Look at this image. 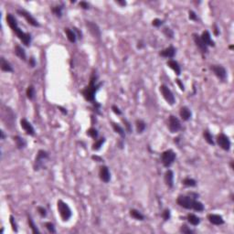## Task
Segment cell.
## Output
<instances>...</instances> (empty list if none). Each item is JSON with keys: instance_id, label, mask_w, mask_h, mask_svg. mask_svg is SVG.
Returning <instances> with one entry per match:
<instances>
[{"instance_id": "8fae6325", "label": "cell", "mask_w": 234, "mask_h": 234, "mask_svg": "<svg viewBox=\"0 0 234 234\" xmlns=\"http://www.w3.org/2000/svg\"><path fill=\"white\" fill-rule=\"evenodd\" d=\"M210 70L213 71V73L221 81H225L227 79V71L226 69L221 65H211Z\"/></svg>"}, {"instance_id": "ffe728a7", "label": "cell", "mask_w": 234, "mask_h": 234, "mask_svg": "<svg viewBox=\"0 0 234 234\" xmlns=\"http://www.w3.org/2000/svg\"><path fill=\"white\" fill-rule=\"evenodd\" d=\"M179 115H180V117L182 118L183 121H188V120H190V118H191L192 113H191V111L189 110L188 107L183 106V107H181L180 110H179Z\"/></svg>"}, {"instance_id": "5b68a950", "label": "cell", "mask_w": 234, "mask_h": 234, "mask_svg": "<svg viewBox=\"0 0 234 234\" xmlns=\"http://www.w3.org/2000/svg\"><path fill=\"white\" fill-rule=\"evenodd\" d=\"M176 157H177L176 153L172 149H168V150H166L162 153L161 162H162V164L165 167L168 168L174 164V162L176 160Z\"/></svg>"}, {"instance_id": "44dd1931", "label": "cell", "mask_w": 234, "mask_h": 234, "mask_svg": "<svg viewBox=\"0 0 234 234\" xmlns=\"http://www.w3.org/2000/svg\"><path fill=\"white\" fill-rule=\"evenodd\" d=\"M0 67H1V70L3 71L6 72H14V70L11 66V64L5 59V58H1L0 59Z\"/></svg>"}, {"instance_id": "e575fe53", "label": "cell", "mask_w": 234, "mask_h": 234, "mask_svg": "<svg viewBox=\"0 0 234 234\" xmlns=\"http://www.w3.org/2000/svg\"><path fill=\"white\" fill-rule=\"evenodd\" d=\"M104 142H105V138H104V137H102V138H100V139L96 140V141H95V143L92 145V150H95V151L100 150V149H101V147L102 146V145H103V143H104Z\"/></svg>"}, {"instance_id": "1f68e13d", "label": "cell", "mask_w": 234, "mask_h": 234, "mask_svg": "<svg viewBox=\"0 0 234 234\" xmlns=\"http://www.w3.org/2000/svg\"><path fill=\"white\" fill-rule=\"evenodd\" d=\"M183 185L186 186V187H189V188H194L197 186V181L193 178H190V177H186L183 179L182 181Z\"/></svg>"}, {"instance_id": "603a6c76", "label": "cell", "mask_w": 234, "mask_h": 234, "mask_svg": "<svg viewBox=\"0 0 234 234\" xmlns=\"http://www.w3.org/2000/svg\"><path fill=\"white\" fill-rule=\"evenodd\" d=\"M15 54H16L20 60L26 61V60H27V54H26L25 50H24L21 46H19V45H17V46H16V48H15Z\"/></svg>"}, {"instance_id": "7a4b0ae2", "label": "cell", "mask_w": 234, "mask_h": 234, "mask_svg": "<svg viewBox=\"0 0 234 234\" xmlns=\"http://www.w3.org/2000/svg\"><path fill=\"white\" fill-rule=\"evenodd\" d=\"M97 79H98L97 74L93 72L91 77V80H90V84L81 91V93H82L83 97L85 98V100H87L92 103L95 102V94L99 91L100 87L102 84V82L97 83Z\"/></svg>"}, {"instance_id": "d6a6232c", "label": "cell", "mask_w": 234, "mask_h": 234, "mask_svg": "<svg viewBox=\"0 0 234 234\" xmlns=\"http://www.w3.org/2000/svg\"><path fill=\"white\" fill-rule=\"evenodd\" d=\"M27 97L29 99V100H34L35 98V95H36V91H35V87L33 85H29L27 89Z\"/></svg>"}, {"instance_id": "f907efd6", "label": "cell", "mask_w": 234, "mask_h": 234, "mask_svg": "<svg viewBox=\"0 0 234 234\" xmlns=\"http://www.w3.org/2000/svg\"><path fill=\"white\" fill-rule=\"evenodd\" d=\"M188 196L189 197H191L192 198H194V199H197L198 198V194H197V193H194V192H190V193H188Z\"/></svg>"}, {"instance_id": "d590c367", "label": "cell", "mask_w": 234, "mask_h": 234, "mask_svg": "<svg viewBox=\"0 0 234 234\" xmlns=\"http://www.w3.org/2000/svg\"><path fill=\"white\" fill-rule=\"evenodd\" d=\"M87 135L89 136H91L92 139H97L98 138V136H99V133H98V131H97V129H95V128H93V127H91V128H90L88 131H87Z\"/></svg>"}, {"instance_id": "db71d44e", "label": "cell", "mask_w": 234, "mask_h": 234, "mask_svg": "<svg viewBox=\"0 0 234 234\" xmlns=\"http://www.w3.org/2000/svg\"><path fill=\"white\" fill-rule=\"evenodd\" d=\"M116 3H117V4H119V5H121V6H123V7H125V6L126 5V1H120V0H118V1H116Z\"/></svg>"}, {"instance_id": "9a60e30c", "label": "cell", "mask_w": 234, "mask_h": 234, "mask_svg": "<svg viewBox=\"0 0 234 234\" xmlns=\"http://www.w3.org/2000/svg\"><path fill=\"white\" fill-rule=\"evenodd\" d=\"M192 37H193V40H194V42L196 43L197 47L200 50V51L202 53H207L208 50V47L203 43V41L201 40L200 39V36L197 33H193L192 34Z\"/></svg>"}, {"instance_id": "91938a15", "label": "cell", "mask_w": 234, "mask_h": 234, "mask_svg": "<svg viewBox=\"0 0 234 234\" xmlns=\"http://www.w3.org/2000/svg\"><path fill=\"white\" fill-rule=\"evenodd\" d=\"M118 146H119V147L122 149V148H123V146H124V145H123V142H122V141H119V143H118Z\"/></svg>"}, {"instance_id": "9c48e42d", "label": "cell", "mask_w": 234, "mask_h": 234, "mask_svg": "<svg viewBox=\"0 0 234 234\" xmlns=\"http://www.w3.org/2000/svg\"><path fill=\"white\" fill-rule=\"evenodd\" d=\"M17 12H18V14H19L21 17H23V18L27 20V22H28L29 24H30L31 26L36 27V28L40 27V23L38 22V20H37L30 13H29L27 10H25V9H18Z\"/></svg>"}, {"instance_id": "d4e9b609", "label": "cell", "mask_w": 234, "mask_h": 234, "mask_svg": "<svg viewBox=\"0 0 234 234\" xmlns=\"http://www.w3.org/2000/svg\"><path fill=\"white\" fill-rule=\"evenodd\" d=\"M14 141H15L16 146H17V147H18L19 149H23V148H25V147H26V146H27V142H26V140H25L24 138L20 137L19 136H14Z\"/></svg>"}, {"instance_id": "681fc988", "label": "cell", "mask_w": 234, "mask_h": 234, "mask_svg": "<svg viewBox=\"0 0 234 234\" xmlns=\"http://www.w3.org/2000/svg\"><path fill=\"white\" fill-rule=\"evenodd\" d=\"M29 66H30L31 68H34V67L36 66V60H35V59H34L33 57H31V58L29 59Z\"/></svg>"}, {"instance_id": "5bb4252c", "label": "cell", "mask_w": 234, "mask_h": 234, "mask_svg": "<svg viewBox=\"0 0 234 234\" xmlns=\"http://www.w3.org/2000/svg\"><path fill=\"white\" fill-rule=\"evenodd\" d=\"M20 126H21V127L25 130V132L27 133V135L31 136H35V129H34V127L32 126V125H31L27 119H25V118L21 119V121H20Z\"/></svg>"}, {"instance_id": "ab89813d", "label": "cell", "mask_w": 234, "mask_h": 234, "mask_svg": "<svg viewBox=\"0 0 234 234\" xmlns=\"http://www.w3.org/2000/svg\"><path fill=\"white\" fill-rule=\"evenodd\" d=\"M170 217H171L170 210H169L168 208H166V209L163 211V213H162V218H163V219H164L165 221H167V220L170 219Z\"/></svg>"}, {"instance_id": "ee69618b", "label": "cell", "mask_w": 234, "mask_h": 234, "mask_svg": "<svg viewBox=\"0 0 234 234\" xmlns=\"http://www.w3.org/2000/svg\"><path fill=\"white\" fill-rule=\"evenodd\" d=\"M38 212L39 214L42 217V218H45L47 216V210L46 208H44V207H38Z\"/></svg>"}, {"instance_id": "f35d334b", "label": "cell", "mask_w": 234, "mask_h": 234, "mask_svg": "<svg viewBox=\"0 0 234 234\" xmlns=\"http://www.w3.org/2000/svg\"><path fill=\"white\" fill-rule=\"evenodd\" d=\"M45 226L47 228V229L50 232V233H56V229H55V226L53 223L51 222H46L45 223Z\"/></svg>"}, {"instance_id": "ac0fdd59", "label": "cell", "mask_w": 234, "mask_h": 234, "mask_svg": "<svg viewBox=\"0 0 234 234\" xmlns=\"http://www.w3.org/2000/svg\"><path fill=\"white\" fill-rule=\"evenodd\" d=\"M165 183L169 188L174 187V172L171 169H167L165 173Z\"/></svg>"}, {"instance_id": "836d02e7", "label": "cell", "mask_w": 234, "mask_h": 234, "mask_svg": "<svg viewBox=\"0 0 234 234\" xmlns=\"http://www.w3.org/2000/svg\"><path fill=\"white\" fill-rule=\"evenodd\" d=\"M28 222H29V225L30 229H32V232H33V233H38V234H39V233H40V229H38L37 225L35 224L34 220L32 219V218H31L30 216H29V217H28Z\"/></svg>"}, {"instance_id": "4dcf8cb0", "label": "cell", "mask_w": 234, "mask_h": 234, "mask_svg": "<svg viewBox=\"0 0 234 234\" xmlns=\"http://www.w3.org/2000/svg\"><path fill=\"white\" fill-rule=\"evenodd\" d=\"M203 136H204V138H205V141H206L208 145H210V146H214V145H215L214 140H213V136H212V135H211L208 130H205V131L203 132Z\"/></svg>"}, {"instance_id": "4316f807", "label": "cell", "mask_w": 234, "mask_h": 234, "mask_svg": "<svg viewBox=\"0 0 234 234\" xmlns=\"http://www.w3.org/2000/svg\"><path fill=\"white\" fill-rule=\"evenodd\" d=\"M112 128H113V130L115 131V133L118 134L122 138H125V137H126V132H125V129H124L120 125L115 124V123H112Z\"/></svg>"}, {"instance_id": "680465c9", "label": "cell", "mask_w": 234, "mask_h": 234, "mask_svg": "<svg viewBox=\"0 0 234 234\" xmlns=\"http://www.w3.org/2000/svg\"><path fill=\"white\" fill-rule=\"evenodd\" d=\"M144 47V45H143V42L142 41H140V42H138V45H137V48L138 49H142Z\"/></svg>"}, {"instance_id": "7402d4cb", "label": "cell", "mask_w": 234, "mask_h": 234, "mask_svg": "<svg viewBox=\"0 0 234 234\" xmlns=\"http://www.w3.org/2000/svg\"><path fill=\"white\" fill-rule=\"evenodd\" d=\"M167 66L170 69H172L177 76H179L181 74V68H180V66H179L177 61H176L174 60H169L167 61Z\"/></svg>"}, {"instance_id": "3957f363", "label": "cell", "mask_w": 234, "mask_h": 234, "mask_svg": "<svg viewBox=\"0 0 234 234\" xmlns=\"http://www.w3.org/2000/svg\"><path fill=\"white\" fill-rule=\"evenodd\" d=\"M177 203L186 209H194L198 212H202L205 208L201 202L192 198L189 196H179L177 199Z\"/></svg>"}, {"instance_id": "7c38bea8", "label": "cell", "mask_w": 234, "mask_h": 234, "mask_svg": "<svg viewBox=\"0 0 234 234\" xmlns=\"http://www.w3.org/2000/svg\"><path fill=\"white\" fill-rule=\"evenodd\" d=\"M86 26L87 28L89 29V31L91 32V34L96 38V39H100L101 38V29L99 28V26L94 23V22H91V21H86Z\"/></svg>"}, {"instance_id": "b9f144b4", "label": "cell", "mask_w": 234, "mask_h": 234, "mask_svg": "<svg viewBox=\"0 0 234 234\" xmlns=\"http://www.w3.org/2000/svg\"><path fill=\"white\" fill-rule=\"evenodd\" d=\"M9 219H10L9 221H10V224H11V226H12V229H13L15 232H18V225H17V222H16L14 217L11 215Z\"/></svg>"}, {"instance_id": "83f0119b", "label": "cell", "mask_w": 234, "mask_h": 234, "mask_svg": "<svg viewBox=\"0 0 234 234\" xmlns=\"http://www.w3.org/2000/svg\"><path fill=\"white\" fill-rule=\"evenodd\" d=\"M136 131H137V133H138V134H142V133L146 130V124L143 120L138 119V120L136 121Z\"/></svg>"}, {"instance_id": "9f6ffc18", "label": "cell", "mask_w": 234, "mask_h": 234, "mask_svg": "<svg viewBox=\"0 0 234 234\" xmlns=\"http://www.w3.org/2000/svg\"><path fill=\"white\" fill-rule=\"evenodd\" d=\"M214 33H215V35H216V36H218V35H219V32H218V27H217L216 25H214Z\"/></svg>"}, {"instance_id": "52a82bcc", "label": "cell", "mask_w": 234, "mask_h": 234, "mask_svg": "<svg viewBox=\"0 0 234 234\" xmlns=\"http://www.w3.org/2000/svg\"><path fill=\"white\" fill-rule=\"evenodd\" d=\"M160 91H161L164 99L167 102L168 104H170V105H174L175 104V102H176L175 96H174L172 91L167 85H161L160 86Z\"/></svg>"}, {"instance_id": "484cf974", "label": "cell", "mask_w": 234, "mask_h": 234, "mask_svg": "<svg viewBox=\"0 0 234 234\" xmlns=\"http://www.w3.org/2000/svg\"><path fill=\"white\" fill-rule=\"evenodd\" d=\"M187 219H188V221L191 225H193V226H198V225L200 223V219H199L198 216H196L195 214L189 213V214L188 215Z\"/></svg>"}, {"instance_id": "2e32d148", "label": "cell", "mask_w": 234, "mask_h": 234, "mask_svg": "<svg viewBox=\"0 0 234 234\" xmlns=\"http://www.w3.org/2000/svg\"><path fill=\"white\" fill-rule=\"evenodd\" d=\"M201 40L203 41V43L207 46V47H215V42L211 40V35L208 30H205L202 32L201 36H200Z\"/></svg>"}, {"instance_id": "6da1fadb", "label": "cell", "mask_w": 234, "mask_h": 234, "mask_svg": "<svg viewBox=\"0 0 234 234\" xmlns=\"http://www.w3.org/2000/svg\"><path fill=\"white\" fill-rule=\"evenodd\" d=\"M7 22H8L9 26L10 27V29L13 30V32H15L17 37L23 42V44L25 46H29L30 43H31V40H32L31 35L29 33L23 32L19 29L18 21L12 14H8L7 15Z\"/></svg>"}, {"instance_id": "7bdbcfd3", "label": "cell", "mask_w": 234, "mask_h": 234, "mask_svg": "<svg viewBox=\"0 0 234 234\" xmlns=\"http://www.w3.org/2000/svg\"><path fill=\"white\" fill-rule=\"evenodd\" d=\"M163 24H164V21L161 20V19H154V20L152 21V25H153L154 27H156V28H159V27H161Z\"/></svg>"}, {"instance_id": "4fadbf2b", "label": "cell", "mask_w": 234, "mask_h": 234, "mask_svg": "<svg viewBox=\"0 0 234 234\" xmlns=\"http://www.w3.org/2000/svg\"><path fill=\"white\" fill-rule=\"evenodd\" d=\"M99 176L102 181H103L104 183H108L111 180V173L110 170L108 168V167L106 166H102L100 167V171H99Z\"/></svg>"}, {"instance_id": "e0dca14e", "label": "cell", "mask_w": 234, "mask_h": 234, "mask_svg": "<svg viewBox=\"0 0 234 234\" xmlns=\"http://www.w3.org/2000/svg\"><path fill=\"white\" fill-rule=\"evenodd\" d=\"M208 219L211 224L216 225V226H219V225L224 224L223 218L220 215H218V214H208Z\"/></svg>"}, {"instance_id": "f546056e", "label": "cell", "mask_w": 234, "mask_h": 234, "mask_svg": "<svg viewBox=\"0 0 234 234\" xmlns=\"http://www.w3.org/2000/svg\"><path fill=\"white\" fill-rule=\"evenodd\" d=\"M51 11H52V13H53L57 18H61V17H62V11H63V6H62V5H60V6L52 7Z\"/></svg>"}, {"instance_id": "11a10c76", "label": "cell", "mask_w": 234, "mask_h": 234, "mask_svg": "<svg viewBox=\"0 0 234 234\" xmlns=\"http://www.w3.org/2000/svg\"><path fill=\"white\" fill-rule=\"evenodd\" d=\"M59 109H60V111L61 112H63L64 114H67V111H66V109L62 108L61 106H59Z\"/></svg>"}, {"instance_id": "7dc6e473", "label": "cell", "mask_w": 234, "mask_h": 234, "mask_svg": "<svg viewBox=\"0 0 234 234\" xmlns=\"http://www.w3.org/2000/svg\"><path fill=\"white\" fill-rule=\"evenodd\" d=\"M80 7H81L82 9H85V10H87V9H90V8H89V4H88L87 2H85V1L80 2Z\"/></svg>"}, {"instance_id": "8d00e7d4", "label": "cell", "mask_w": 234, "mask_h": 234, "mask_svg": "<svg viewBox=\"0 0 234 234\" xmlns=\"http://www.w3.org/2000/svg\"><path fill=\"white\" fill-rule=\"evenodd\" d=\"M163 33L165 34V36L167 38H169V39H173L174 38V31L169 29V28H165L163 29Z\"/></svg>"}, {"instance_id": "74e56055", "label": "cell", "mask_w": 234, "mask_h": 234, "mask_svg": "<svg viewBox=\"0 0 234 234\" xmlns=\"http://www.w3.org/2000/svg\"><path fill=\"white\" fill-rule=\"evenodd\" d=\"M123 122H124V124H125V126H126V131H127L129 134H131V133L133 132V128H132V126H131L130 122H129L127 119H126V118H123Z\"/></svg>"}, {"instance_id": "bcb514c9", "label": "cell", "mask_w": 234, "mask_h": 234, "mask_svg": "<svg viewBox=\"0 0 234 234\" xmlns=\"http://www.w3.org/2000/svg\"><path fill=\"white\" fill-rule=\"evenodd\" d=\"M112 110L113 111V112L117 115H121L122 114V111L119 109V107H117L116 105H112Z\"/></svg>"}, {"instance_id": "f5cc1de1", "label": "cell", "mask_w": 234, "mask_h": 234, "mask_svg": "<svg viewBox=\"0 0 234 234\" xmlns=\"http://www.w3.org/2000/svg\"><path fill=\"white\" fill-rule=\"evenodd\" d=\"M73 30H74V32H76V33H77V35H78L77 37H78L79 39H81V36H82V35H81V32H80V31L78 30V29H76V28H74V29H73Z\"/></svg>"}, {"instance_id": "30bf717a", "label": "cell", "mask_w": 234, "mask_h": 234, "mask_svg": "<svg viewBox=\"0 0 234 234\" xmlns=\"http://www.w3.org/2000/svg\"><path fill=\"white\" fill-rule=\"evenodd\" d=\"M217 144L225 151H229L230 149V141L229 138L225 134H219L217 136Z\"/></svg>"}, {"instance_id": "ba28073f", "label": "cell", "mask_w": 234, "mask_h": 234, "mask_svg": "<svg viewBox=\"0 0 234 234\" xmlns=\"http://www.w3.org/2000/svg\"><path fill=\"white\" fill-rule=\"evenodd\" d=\"M168 129L171 133H177L181 129V123L177 117L170 115L168 118Z\"/></svg>"}, {"instance_id": "cb8c5ba5", "label": "cell", "mask_w": 234, "mask_h": 234, "mask_svg": "<svg viewBox=\"0 0 234 234\" xmlns=\"http://www.w3.org/2000/svg\"><path fill=\"white\" fill-rule=\"evenodd\" d=\"M64 31H65V33H66V35H67V38H68V40H70V42L75 43L78 37H77L76 33L74 32V30H71V29H68V28H67V29H64Z\"/></svg>"}, {"instance_id": "816d5d0a", "label": "cell", "mask_w": 234, "mask_h": 234, "mask_svg": "<svg viewBox=\"0 0 234 234\" xmlns=\"http://www.w3.org/2000/svg\"><path fill=\"white\" fill-rule=\"evenodd\" d=\"M91 158H92V159H94V160H96L97 162H102V161H103V159H102V157H98V156H92V157H91Z\"/></svg>"}, {"instance_id": "6f0895ef", "label": "cell", "mask_w": 234, "mask_h": 234, "mask_svg": "<svg viewBox=\"0 0 234 234\" xmlns=\"http://www.w3.org/2000/svg\"><path fill=\"white\" fill-rule=\"evenodd\" d=\"M0 133H1V139H2V140H5V138H6V136H5V133H4V131H1Z\"/></svg>"}, {"instance_id": "c3c4849f", "label": "cell", "mask_w": 234, "mask_h": 234, "mask_svg": "<svg viewBox=\"0 0 234 234\" xmlns=\"http://www.w3.org/2000/svg\"><path fill=\"white\" fill-rule=\"evenodd\" d=\"M176 82H177V85L179 86L180 90L184 91H185V86H184L183 82H182V81H180L179 79H177V80H176Z\"/></svg>"}, {"instance_id": "60d3db41", "label": "cell", "mask_w": 234, "mask_h": 234, "mask_svg": "<svg viewBox=\"0 0 234 234\" xmlns=\"http://www.w3.org/2000/svg\"><path fill=\"white\" fill-rule=\"evenodd\" d=\"M180 231L184 234H192L193 233V230H191L187 225H182L180 228Z\"/></svg>"}, {"instance_id": "8992f818", "label": "cell", "mask_w": 234, "mask_h": 234, "mask_svg": "<svg viewBox=\"0 0 234 234\" xmlns=\"http://www.w3.org/2000/svg\"><path fill=\"white\" fill-rule=\"evenodd\" d=\"M58 210L60 212V215L62 220L67 221L71 218V215H72L71 209L70 208V207L68 206L67 203H65L64 201H62L60 199L58 201Z\"/></svg>"}, {"instance_id": "d6986e66", "label": "cell", "mask_w": 234, "mask_h": 234, "mask_svg": "<svg viewBox=\"0 0 234 234\" xmlns=\"http://www.w3.org/2000/svg\"><path fill=\"white\" fill-rule=\"evenodd\" d=\"M176 49L173 46H169L167 48H166L165 50H163L159 54L160 56L164 57V58H168V59H173L176 55Z\"/></svg>"}, {"instance_id": "f6af8a7d", "label": "cell", "mask_w": 234, "mask_h": 234, "mask_svg": "<svg viewBox=\"0 0 234 234\" xmlns=\"http://www.w3.org/2000/svg\"><path fill=\"white\" fill-rule=\"evenodd\" d=\"M188 18H189V19L190 20H194V21H197L198 19V16H197V14H196V12H194L193 10H190L189 12H188Z\"/></svg>"}, {"instance_id": "f1b7e54d", "label": "cell", "mask_w": 234, "mask_h": 234, "mask_svg": "<svg viewBox=\"0 0 234 234\" xmlns=\"http://www.w3.org/2000/svg\"><path fill=\"white\" fill-rule=\"evenodd\" d=\"M130 216L132 218L137 219V220H144L145 219V216L139 210H137L136 208H133V209L130 210Z\"/></svg>"}, {"instance_id": "277c9868", "label": "cell", "mask_w": 234, "mask_h": 234, "mask_svg": "<svg viewBox=\"0 0 234 234\" xmlns=\"http://www.w3.org/2000/svg\"><path fill=\"white\" fill-rule=\"evenodd\" d=\"M50 159V155L47 151L45 150H39L37 156H36V158H35V162H34V165H33V167H34V170L35 171H39L42 168H45L46 167V163L48 162V160Z\"/></svg>"}]
</instances>
